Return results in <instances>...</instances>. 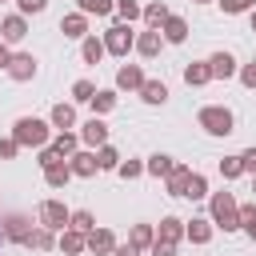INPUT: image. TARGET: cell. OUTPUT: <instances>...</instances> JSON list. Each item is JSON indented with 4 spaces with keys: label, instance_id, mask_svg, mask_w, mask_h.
Segmentation results:
<instances>
[{
    "label": "cell",
    "instance_id": "obj_45",
    "mask_svg": "<svg viewBox=\"0 0 256 256\" xmlns=\"http://www.w3.org/2000/svg\"><path fill=\"white\" fill-rule=\"evenodd\" d=\"M152 256H176V244H164V240H152V248H148Z\"/></svg>",
    "mask_w": 256,
    "mask_h": 256
},
{
    "label": "cell",
    "instance_id": "obj_26",
    "mask_svg": "<svg viewBox=\"0 0 256 256\" xmlns=\"http://www.w3.org/2000/svg\"><path fill=\"white\" fill-rule=\"evenodd\" d=\"M72 124H76V108H72V104H56V108H52V128L68 132Z\"/></svg>",
    "mask_w": 256,
    "mask_h": 256
},
{
    "label": "cell",
    "instance_id": "obj_32",
    "mask_svg": "<svg viewBox=\"0 0 256 256\" xmlns=\"http://www.w3.org/2000/svg\"><path fill=\"white\" fill-rule=\"evenodd\" d=\"M96 164H100V168H108V172H116V164H120V152H116L112 144H100V148H96Z\"/></svg>",
    "mask_w": 256,
    "mask_h": 256
},
{
    "label": "cell",
    "instance_id": "obj_11",
    "mask_svg": "<svg viewBox=\"0 0 256 256\" xmlns=\"http://www.w3.org/2000/svg\"><path fill=\"white\" fill-rule=\"evenodd\" d=\"M84 244H88V252H96V256H108V252L116 248V236H112L108 228H92V232L84 236Z\"/></svg>",
    "mask_w": 256,
    "mask_h": 256
},
{
    "label": "cell",
    "instance_id": "obj_29",
    "mask_svg": "<svg viewBox=\"0 0 256 256\" xmlns=\"http://www.w3.org/2000/svg\"><path fill=\"white\" fill-rule=\"evenodd\" d=\"M172 168H176V160H172V156H164V152H156V156L144 164V172H152V176H168Z\"/></svg>",
    "mask_w": 256,
    "mask_h": 256
},
{
    "label": "cell",
    "instance_id": "obj_35",
    "mask_svg": "<svg viewBox=\"0 0 256 256\" xmlns=\"http://www.w3.org/2000/svg\"><path fill=\"white\" fill-rule=\"evenodd\" d=\"M184 196H188V200H200V196H208V180H204L200 172H192V176H188V192H184Z\"/></svg>",
    "mask_w": 256,
    "mask_h": 256
},
{
    "label": "cell",
    "instance_id": "obj_23",
    "mask_svg": "<svg viewBox=\"0 0 256 256\" xmlns=\"http://www.w3.org/2000/svg\"><path fill=\"white\" fill-rule=\"evenodd\" d=\"M56 248H60V252H68V256H76V252H84L88 244H84V232H76V228H68V232H60V240H56Z\"/></svg>",
    "mask_w": 256,
    "mask_h": 256
},
{
    "label": "cell",
    "instance_id": "obj_25",
    "mask_svg": "<svg viewBox=\"0 0 256 256\" xmlns=\"http://www.w3.org/2000/svg\"><path fill=\"white\" fill-rule=\"evenodd\" d=\"M68 180H72V168H68L64 160L52 164V168H44V184H48V188H64Z\"/></svg>",
    "mask_w": 256,
    "mask_h": 256
},
{
    "label": "cell",
    "instance_id": "obj_12",
    "mask_svg": "<svg viewBox=\"0 0 256 256\" xmlns=\"http://www.w3.org/2000/svg\"><path fill=\"white\" fill-rule=\"evenodd\" d=\"M160 36H164L168 44H184V40H188V20H184V16H168V20L160 24Z\"/></svg>",
    "mask_w": 256,
    "mask_h": 256
},
{
    "label": "cell",
    "instance_id": "obj_33",
    "mask_svg": "<svg viewBox=\"0 0 256 256\" xmlns=\"http://www.w3.org/2000/svg\"><path fill=\"white\" fill-rule=\"evenodd\" d=\"M76 4H80V12H84V16H108L116 0H76Z\"/></svg>",
    "mask_w": 256,
    "mask_h": 256
},
{
    "label": "cell",
    "instance_id": "obj_49",
    "mask_svg": "<svg viewBox=\"0 0 256 256\" xmlns=\"http://www.w3.org/2000/svg\"><path fill=\"white\" fill-rule=\"evenodd\" d=\"M8 60H12V52H8V44L0 40V68H8Z\"/></svg>",
    "mask_w": 256,
    "mask_h": 256
},
{
    "label": "cell",
    "instance_id": "obj_42",
    "mask_svg": "<svg viewBox=\"0 0 256 256\" xmlns=\"http://www.w3.org/2000/svg\"><path fill=\"white\" fill-rule=\"evenodd\" d=\"M60 160H64V156H60V152H52L48 144L40 148V168H52V164H60Z\"/></svg>",
    "mask_w": 256,
    "mask_h": 256
},
{
    "label": "cell",
    "instance_id": "obj_3",
    "mask_svg": "<svg viewBox=\"0 0 256 256\" xmlns=\"http://www.w3.org/2000/svg\"><path fill=\"white\" fill-rule=\"evenodd\" d=\"M196 124L208 132V136H228V132H236L232 124V112L224 108V104H208V108H200V116H196Z\"/></svg>",
    "mask_w": 256,
    "mask_h": 256
},
{
    "label": "cell",
    "instance_id": "obj_34",
    "mask_svg": "<svg viewBox=\"0 0 256 256\" xmlns=\"http://www.w3.org/2000/svg\"><path fill=\"white\" fill-rule=\"evenodd\" d=\"M92 96H96V84H92V80H76V84H72V100H76V104H88Z\"/></svg>",
    "mask_w": 256,
    "mask_h": 256
},
{
    "label": "cell",
    "instance_id": "obj_41",
    "mask_svg": "<svg viewBox=\"0 0 256 256\" xmlns=\"http://www.w3.org/2000/svg\"><path fill=\"white\" fill-rule=\"evenodd\" d=\"M16 4H20V16H36L48 8V0H16Z\"/></svg>",
    "mask_w": 256,
    "mask_h": 256
},
{
    "label": "cell",
    "instance_id": "obj_30",
    "mask_svg": "<svg viewBox=\"0 0 256 256\" xmlns=\"http://www.w3.org/2000/svg\"><path fill=\"white\" fill-rule=\"evenodd\" d=\"M68 228H76V232H84V236H88V232L96 228V216H92L88 208H80V212H72V216H68Z\"/></svg>",
    "mask_w": 256,
    "mask_h": 256
},
{
    "label": "cell",
    "instance_id": "obj_51",
    "mask_svg": "<svg viewBox=\"0 0 256 256\" xmlns=\"http://www.w3.org/2000/svg\"><path fill=\"white\" fill-rule=\"evenodd\" d=\"M252 196H256V176H252Z\"/></svg>",
    "mask_w": 256,
    "mask_h": 256
},
{
    "label": "cell",
    "instance_id": "obj_48",
    "mask_svg": "<svg viewBox=\"0 0 256 256\" xmlns=\"http://www.w3.org/2000/svg\"><path fill=\"white\" fill-rule=\"evenodd\" d=\"M240 228H244V232H248V240H252V244H256V216H252V220H244V224H240Z\"/></svg>",
    "mask_w": 256,
    "mask_h": 256
},
{
    "label": "cell",
    "instance_id": "obj_10",
    "mask_svg": "<svg viewBox=\"0 0 256 256\" xmlns=\"http://www.w3.org/2000/svg\"><path fill=\"white\" fill-rule=\"evenodd\" d=\"M144 60H152V56H160V48H164V36H160V28H148V32H140L136 36V44H132Z\"/></svg>",
    "mask_w": 256,
    "mask_h": 256
},
{
    "label": "cell",
    "instance_id": "obj_20",
    "mask_svg": "<svg viewBox=\"0 0 256 256\" xmlns=\"http://www.w3.org/2000/svg\"><path fill=\"white\" fill-rule=\"evenodd\" d=\"M188 176H192V172H188L184 164H176V168L164 176V184H168V196H184V192H188Z\"/></svg>",
    "mask_w": 256,
    "mask_h": 256
},
{
    "label": "cell",
    "instance_id": "obj_5",
    "mask_svg": "<svg viewBox=\"0 0 256 256\" xmlns=\"http://www.w3.org/2000/svg\"><path fill=\"white\" fill-rule=\"evenodd\" d=\"M68 216H72V212H68L60 200H44V204L36 208V220H40L44 228H52V232H64V228H68Z\"/></svg>",
    "mask_w": 256,
    "mask_h": 256
},
{
    "label": "cell",
    "instance_id": "obj_6",
    "mask_svg": "<svg viewBox=\"0 0 256 256\" xmlns=\"http://www.w3.org/2000/svg\"><path fill=\"white\" fill-rule=\"evenodd\" d=\"M16 84H24V80H32L36 76V56H28V52H16L12 60H8V68H4Z\"/></svg>",
    "mask_w": 256,
    "mask_h": 256
},
{
    "label": "cell",
    "instance_id": "obj_52",
    "mask_svg": "<svg viewBox=\"0 0 256 256\" xmlns=\"http://www.w3.org/2000/svg\"><path fill=\"white\" fill-rule=\"evenodd\" d=\"M196 4H208V0H196Z\"/></svg>",
    "mask_w": 256,
    "mask_h": 256
},
{
    "label": "cell",
    "instance_id": "obj_44",
    "mask_svg": "<svg viewBox=\"0 0 256 256\" xmlns=\"http://www.w3.org/2000/svg\"><path fill=\"white\" fill-rule=\"evenodd\" d=\"M16 152H20V144H16L12 136H8V140H0V160H12Z\"/></svg>",
    "mask_w": 256,
    "mask_h": 256
},
{
    "label": "cell",
    "instance_id": "obj_13",
    "mask_svg": "<svg viewBox=\"0 0 256 256\" xmlns=\"http://www.w3.org/2000/svg\"><path fill=\"white\" fill-rule=\"evenodd\" d=\"M140 84H144V68H140V64H124V68L116 72V88H124V92H140Z\"/></svg>",
    "mask_w": 256,
    "mask_h": 256
},
{
    "label": "cell",
    "instance_id": "obj_39",
    "mask_svg": "<svg viewBox=\"0 0 256 256\" xmlns=\"http://www.w3.org/2000/svg\"><path fill=\"white\" fill-rule=\"evenodd\" d=\"M240 172H244V168H240V156H224V160H220V176H224V180H236Z\"/></svg>",
    "mask_w": 256,
    "mask_h": 256
},
{
    "label": "cell",
    "instance_id": "obj_21",
    "mask_svg": "<svg viewBox=\"0 0 256 256\" xmlns=\"http://www.w3.org/2000/svg\"><path fill=\"white\" fill-rule=\"evenodd\" d=\"M80 56H84V64H100L108 52H104V40H96V36H84L80 40Z\"/></svg>",
    "mask_w": 256,
    "mask_h": 256
},
{
    "label": "cell",
    "instance_id": "obj_46",
    "mask_svg": "<svg viewBox=\"0 0 256 256\" xmlns=\"http://www.w3.org/2000/svg\"><path fill=\"white\" fill-rule=\"evenodd\" d=\"M240 168L256 176V148H248V152H240Z\"/></svg>",
    "mask_w": 256,
    "mask_h": 256
},
{
    "label": "cell",
    "instance_id": "obj_22",
    "mask_svg": "<svg viewBox=\"0 0 256 256\" xmlns=\"http://www.w3.org/2000/svg\"><path fill=\"white\" fill-rule=\"evenodd\" d=\"M184 236H188L192 244H208V240H212V220H188V224H184Z\"/></svg>",
    "mask_w": 256,
    "mask_h": 256
},
{
    "label": "cell",
    "instance_id": "obj_9",
    "mask_svg": "<svg viewBox=\"0 0 256 256\" xmlns=\"http://www.w3.org/2000/svg\"><path fill=\"white\" fill-rule=\"evenodd\" d=\"M24 36H28V20H24L20 12H16V16H4V20H0V40H4V44H20Z\"/></svg>",
    "mask_w": 256,
    "mask_h": 256
},
{
    "label": "cell",
    "instance_id": "obj_18",
    "mask_svg": "<svg viewBox=\"0 0 256 256\" xmlns=\"http://www.w3.org/2000/svg\"><path fill=\"white\" fill-rule=\"evenodd\" d=\"M140 16H144V24H148V28H160L172 12H168V4H164V0H152V4H144V8H140Z\"/></svg>",
    "mask_w": 256,
    "mask_h": 256
},
{
    "label": "cell",
    "instance_id": "obj_17",
    "mask_svg": "<svg viewBox=\"0 0 256 256\" xmlns=\"http://www.w3.org/2000/svg\"><path fill=\"white\" fill-rule=\"evenodd\" d=\"M24 244L28 248H36V252H48V248H56V236H52V228H28V236H24Z\"/></svg>",
    "mask_w": 256,
    "mask_h": 256
},
{
    "label": "cell",
    "instance_id": "obj_16",
    "mask_svg": "<svg viewBox=\"0 0 256 256\" xmlns=\"http://www.w3.org/2000/svg\"><path fill=\"white\" fill-rule=\"evenodd\" d=\"M156 240H164V244H180V240H184V220H176V216H164V220H160V232H156Z\"/></svg>",
    "mask_w": 256,
    "mask_h": 256
},
{
    "label": "cell",
    "instance_id": "obj_8",
    "mask_svg": "<svg viewBox=\"0 0 256 256\" xmlns=\"http://www.w3.org/2000/svg\"><path fill=\"white\" fill-rule=\"evenodd\" d=\"M80 144H84V148H100V144H108V124H104L100 116H92V120L80 128Z\"/></svg>",
    "mask_w": 256,
    "mask_h": 256
},
{
    "label": "cell",
    "instance_id": "obj_36",
    "mask_svg": "<svg viewBox=\"0 0 256 256\" xmlns=\"http://www.w3.org/2000/svg\"><path fill=\"white\" fill-rule=\"evenodd\" d=\"M88 104L96 108V116H100V112H112V108H116V92H96Z\"/></svg>",
    "mask_w": 256,
    "mask_h": 256
},
{
    "label": "cell",
    "instance_id": "obj_1",
    "mask_svg": "<svg viewBox=\"0 0 256 256\" xmlns=\"http://www.w3.org/2000/svg\"><path fill=\"white\" fill-rule=\"evenodd\" d=\"M12 140H16L20 148H44V144H48V124L36 120V116H20V120L12 124Z\"/></svg>",
    "mask_w": 256,
    "mask_h": 256
},
{
    "label": "cell",
    "instance_id": "obj_28",
    "mask_svg": "<svg viewBox=\"0 0 256 256\" xmlns=\"http://www.w3.org/2000/svg\"><path fill=\"white\" fill-rule=\"evenodd\" d=\"M152 240H156L152 224H132V236H128V244H136V248L144 252V248H152Z\"/></svg>",
    "mask_w": 256,
    "mask_h": 256
},
{
    "label": "cell",
    "instance_id": "obj_19",
    "mask_svg": "<svg viewBox=\"0 0 256 256\" xmlns=\"http://www.w3.org/2000/svg\"><path fill=\"white\" fill-rule=\"evenodd\" d=\"M208 80H212L208 60H196V64H188V68H184V84H188V88H200V84H208Z\"/></svg>",
    "mask_w": 256,
    "mask_h": 256
},
{
    "label": "cell",
    "instance_id": "obj_7",
    "mask_svg": "<svg viewBox=\"0 0 256 256\" xmlns=\"http://www.w3.org/2000/svg\"><path fill=\"white\" fill-rule=\"evenodd\" d=\"M68 168H72V176H96V172H100L92 148H76V152L68 156Z\"/></svg>",
    "mask_w": 256,
    "mask_h": 256
},
{
    "label": "cell",
    "instance_id": "obj_47",
    "mask_svg": "<svg viewBox=\"0 0 256 256\" xmlns=\"http://www.w3.org/2000/svg\"><path fill=\"white\" fill-rule=\"evenodd\" d=\"M112 256H140V248H136V244H116Z\"/></svg>",
    "mask_w": 256,
    "mask_h": 256
},
{
    "label": "cell",
    "instance_id": "obj_15",
    "mask_svg": "<svg viewBox=\"0 0 256 256\" xmlns=\"http://www.w3.org/2000/svg\"><path fill=\"white\" fill-rule=\"evenodd\" d=\"M60 32H64V36H72V40H84V36H88V16H84V12L64 16V20H60Z\"/></svg>",
    "mask_w": 256,
    "mask_h": 256
},
{
    "label": "cell",
    "instance_id": "obj_14",
    "mask_svg": "<svg viewBox=\"0 0 256 256\" xmlns=\"http://www.w3.org/2000/svg\"><path fill=\"white\" fill-rule=\"evenodd\" d=\"M208 68H212V80H228V76H236V60H232L228 52H212V56H208Z\"/></svg>",
    "mask_w": 256,
    "mask_h": 256
},
{
    "label": "cell",
    "instance_id": "obj_38",
    "mask_svg": "<svg viewBox=\"0 0 256 256\" xmlns=\"http://www.w3.org/2000/svg\"><path fill=\"white\" fill-rule=\"evenodd\" d=\"M116 172H120V180H136V176L144 172V164H140V160H120Z\"/></svg>",
    "mask_w": 256,
    "mask_h": 256
},
{
    "label": "cell",
    "instance_id": "obj_24",
    "mask_svg": "<svg viewBox=\"0 0 256 256\" xmlns=\"http://www.w3.org/2000/svg\"><path fill=\"white\" fill-rule=\"evenodd\" d=\"M140 96H144L148 104H164V100H168V84H164V80H144V84H140Z\"/></svg>",
    "mask_w": 256,
    "mask_h": 256
},
{
    "label": "cell",
    "instance_id": "obj_27",
    "mask_svg": "<svg viewBox=\"0 0 256 256\" xmlns=\"http://www.w3.org/2000/svg\"><path fill=\"white\" fill-rule=\"evenodd\" d=\"M48 148H52V152H60V156L68 160V156H72V152L80 148V136H72V132H60L56 140H48Z\"/></svg>",
    "mask_w": 256,
    "mask_h": 256
},
{
    "label": "cell",
    "instance_id": "obj_43",
    "mask_svg": "<svg viewBox=\"0 0 256 256\" xmlns=\"http://www.w3.org/2000/svg\"><path fill=\"white\" fill-rule=\"evenodd\" d=\"M240 84H244V88H256V60L240 68Z\"/></svg>",
    "mask_w": 256,
    "mask_h": 256
},
{
    "label": "cell",
    "instance_id": "obj_50",
    "mask_svg": "<svg viewBox=\"0 0 256 256\" xmlns=\"http://www.w3.org/2000/svg\"><path fill=\"white\" fill-rule=\"evenodd\" d=\"M252 32H256V8H252Z\"/></svg>",
    "mask_w": 256,
    "mask_h": 256
},
{
    "label": "cell",
    "instance_id": "obj_40",
    "mask_svg": "<svg viewBox=\"0 0 256 256\" xmlns=\"http://www.w3.org/2000/svg\"><path fill=\"white\" fill-rule=\"evenodd\" d=\"M220 8H224L228 16H240V12H252L256 0H220Z\"/></svg>",
    "mask_w": 256,
    "mask_h": 256
},
{
    "label": "cell",
    "instance_id": "obj_37",
    "mask_svg": "<svg viewBox=\"0 0 256 256\" xmlns=\"http://www.w3.org/2000/svg\"><path fill=\"white\" fill-rule=\"evenodd\" d=\"M112 8H116V12H120V20H124V24H132V20H136V16H140V4H136V0H116V4H112Z\"/></svg>",
    "mask_w": 256,
    "mask_h": 256
},
{
    "label": "cell",
    "instance_id": "obj_4",
    "mask_svg": "<svg viewBox=\"0 0 256 256\" xmlns=\"http://www.w3.org/2000/svg\"><path fill=\"white\" fill-rule=\"evenodd\" d=\"M132 44H136V36H132V28L120 20V24H112L108 32H104V52H112V56H128L132 52Z\"/></svg>",
    "mask_w": 256,
    "mask_h": 256
},
{
    "label": "cell",
    "instance_id": "obj_31",
    "mask_svg": "<svg viewBox=\"0 0 256 256\" xmlns=\"http://www.w3.org/2000/svg\"><path fill=\"white\" fill-rule=\"evenodd\" d=\"M0 228H4V240H20V244H24V236H28V228H24V216H8Z\"/></svg>",
    "mask_w": 256,
    "mask_h": 256
},
{
    "label": "cell",
    "instance_id": "obj_2",
    "mask_svg": "<svg viewBox=\"0 0 256 256\" xmlns=\"http://www.w3.org/2000/svg\"><path fill=\"white\" fill-rule=\"evenodd\" d=\"M212 224L224 228V232H236L240 228V204L232 192H216L212 196Z\"/></svg>",
    "mask_w": 256,
    "mask_h": 256
}]
</instances>
